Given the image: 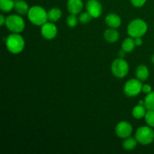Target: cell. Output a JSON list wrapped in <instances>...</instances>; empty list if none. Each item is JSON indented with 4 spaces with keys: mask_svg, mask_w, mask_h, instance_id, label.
<instances>
[{
    "mask_svg": "<svg viewBox=\"0 0 154 154\" xmlns=\"http://www.w3.org/2000/svg\"><path fill=\"white\" fill-rule=\"evenodd\" d=\"M138 105H144V100H141L138 102Z\"/></svg>",
    "mask_w": 154,
    "mask_h": 154,
    "instance_id": "cell-30",
    "label": "cell"
},
{
    "mask_svg": "<svg viewBox=\"0 0 154 154\" xmlns=\"http://www.w3.org/2000/svg\"><path fill=\"white\" fill-rule=\"evenodd\" d=\"M139 144L147 145L151 144L154 140V131L150 126H141L137 129L135 135Z\"/></svg>",
    "mask_w": 154,
    "mask_h": 154,
    "instance_id": "cell-4",
    "label": "cell"
},
{
    "mask_svg": "<svg viewBox=\"0 0 154 154\" xmlns=\"http://www.w3.org/2000/svg\"><path fill=\"white\" fill-rule=\"evenodd\" d=\"M151 61H152V63H153L154 64V54L153 56H152V57H151Z\"/></svg>",
    "mask_w": 154,
    "mask_h": 154,
    "instance_id": "cell-31",
    "label": "cell"
},
{
    "mask_svg": "<svg viewBox=\"0 0 154 154\" xmlns=\"http://www.w3.org/2000/svg\"><path fill=\"white\" fill-rule=\"evenodd\" d=\"M143 84L140 80L138 78L130 79L126 83L124 86L123 91L126 96L129 97H134L136 96L142 91Z\"/></svg>",
    "mask_w": 154,
    "mask_h": 154,
    "instance_id": "cell-7",
    "label": "cell"
},
{
    "mask_svg": "<svg viewBox=\"0 0 154 154\" xmlns=\"http://www.w3.org/2000/svg\"><path fill=\"white\" fill-rule=\"evenodd\" d=\"M142 92L144 93H149L150 92H152V87L149 84H143V87H142Z\"/></svg>",
    "mask_w": 154,
    "mask_h": 154,
    "instance_id": "cell-26",
    "label": "cell"
},
{
    "mask_svg": "<svg viewBox=\"0 0 154 154\" xmlns=\"http://www.w3.org/2000/svg\"><path fill=\"white\" fill-rule=\"evenodd\" d=\"M125 53H126V52H125V51L122 49L121 51H119V57H120V58H123Z\"/></svg>",
    "mask_w": 154,
    "mask_h": 154,
    "instance_id": "cell-29",
    "label": "cell"
},
{
    "mask_svg": "<svg viewBox=\"0 0 154 154\" xmlns=\"http://www.w3.org/2000/svg\"><path fill=\"white\" fill-rule=\"evenodd\" d=\"M62 17V11L60 9L57 8H53L49 11L48 12V20L51 22H57Z\"/></svg>",
    "mask_w": 154,
    "mask_h": 154,
    "instance_id": "cell-18",
    "label": "cell"
},
{
    "mask_svg": "<svg viewBox=\"0 0 154 154\" xmlns=\"http://www.w3.org/2000/svg\"><path fill=\"white\" fill-rule=\"evenodd\" d=\"M5 20L6 17H5V16L3 14L0 15V25L3 26L4 24H5Z\"/></svg>",
    "mask_w": 154,
    "mask_h": 154,
    "instance_id": "cell-28",
    "label": "cell"
},
{
    "mask_svg": "<svg viewBox=\"0 0 154 154\" xmlns=\"http://www.w3.org/2000/svg\"><path fill=\"white\" fill-rule=\"evenodd\" d=\"M42 35L48 40L54 39L57 35V26L53 22H47L42 26Z\"/></svg>",
    "mask_w": 154,
    "mask_h": 154,
    "instance_id": "cell-9",
    "label": "cell"
},
{
    "mask_svg": "<svg viewBox=\"0 0 154 154\" xmlns=\"http://www.w3.org/2000/svg\"><path fill=\"white\" fill-rule=\"evenodd\" d=\"M87 12L93 17V18H98L102 13V6L98 0H88L87 2Z\"/></svg>",
    "mask_w": 154,
    "mask_h": 154,
    "instance_id": "cell-10",
    "label": "cell"
},
{
    "mask_svg": "<svg viewBox=\"0 0 154 154\" xmlns=\"http://www.w3.org/2000/svg\"><path fill=\"white\" fill-rule=\"evenodd\" d=\"M104 37L105 39L109 43H114L118 41L120 35L119 32L114 28H110L105 30L104 33Z\"/></svg>",
    "mask_w": 154,
    "mask_h": 154,
    "instance_id": "cell-13",
    "label": "cell"
},
{
    "mask_svg": "<svg viewBox=\"0 0 154 154\" xmlns=\"http://www.w3.org/2000/svg\"><path fill=\"white\" fill-rule=\"evenodd\" d=\"M146 113H147V108H145L144 105H138L135 107V108L132 109V114L135 119H140L143 118V117H145Z\"/></svg>",
    "mask_w": 154,
    "mask_h": 154,
    "instance_id": "cell-16",
    "label": "cell"
},
{
    "mask_svg": "<svg viewBox=\"0 0 154 154\" xmlns=\"http://www.w3.org/2000/svg\"><path fill=\"white\" fill-rule=\"evenodd\" d=\"M6 48L9 52L13 54H17L22 52L25 47V41L19 33L11 34L6 38Z\"/></svg>",
    "mask_w": 154,
    "mask_h": 154,
    "instance_id": "cell-2",
    "label": "cell"
},
{
    "mask_svg": "<svg viewBox=\"0 0 154 154\" xmlns=\"http://www.w3.org/2000/svg\"><path fill=\"white\" fill-rule=\"evenodd\" d=\"M131 3L132 4V5L135 6L136 8H140L142 7L144 4H145L146 1L147 0H130Z\"/></svg>",
    "mask_w": 154,
    "mask_h": 154,
    "instance_id": "cell-25",
    "label": "cell"
},
{
    "mask_svg": "<svg viewBox=\"0 0 154 154\" xmlns=\"http://www.w3.org/2000/svg\"><path fill=\"white\" fill-rule=\"evenodd\" d=\"M105 23L110 28H118L121 25V18L116 14H109L105 17Z\"/></svg>",
    "mask_w": 154,
    "mask_h": 154,
    "instance_id": "cell-12",
    "label": "cell"
},
{
    "mask_svg": "<svg viewBox=\"0 0 154 154\" xmlns=\"http://www.w3.org/2000/svg\"><path fill=\"white\" fill-rule=\"evenodd\" d=\"M129 66L127 62L123 58L116 59L111 64V72L115 77L123 78L129 73Z\"/></svg>",
    "mask_w": 154,
    "mask_h": 154,
    "instance_id": "cell-6",
    "label": "cell"
},
{
    "mask_svg": "<svg viewBox=\"0 0 154 154\" xmlns=\"http://www.w3.org/2000/svg\"><path fill=\"white\" fill-rule=\"evenodd\" d=\"M135 45L136 46H141V45L143 44V40L142 38H141V37H138V38H135Z\"/></svg>",
    "mask_w": 154,
    "mask_h": 154,
    "instance_id": "cell-27",
    "label": "cell"
},
{
    "mask_svg": "<svg viewBox=\"0 0 154 154\" xmlns=\"http://www.w3.org/2000/svg\"><path fill=\"white\" fill-rule=\"evenodd\" d=\"M135 75H136V78L141 81H146L149 78V75H150L148 68L144 65H140L137 68Z\"/></svg>",
    "mask_w": 154,
    "mask_h": 154,
    "instance_id": "cell-15",
    "label": "cell"
},
{
    "mask_svg": "<svg viewBox=\"0 0 154 154\" xmlns=\"http://www.w3.org/2000/svg\"><path fill=\"white\" fill-rule=\"evenodd\" d=\"M144 118L147 124L150 127L154 128V110L147 111Z\"/></svg>",
    "mask_w": 154,
    "mask_h": 154,
    "instance_id": "cell-22",
    "label": "cell"
},
{
    "mask_svg": "<svg viewBox=\"0 0 154 154\" xmlns=\"http://www.w3.org/2000/svg\"><path fill=\"white\" fill-rule=\"evenodd\" d=\"M144 106L147 111L154 110V91L147 93L144 99Z\"/></svg>",
    "mask_w": 154,
    "mask_h": 154,
    "instance_id": "cell-21",
    "label": "cell"
},
{
    "mask_svg": "<svg viewBox=\"0 0 154 154\" xmlns=\"http://www.w3.org/2000/svg\"><path fill=\"white\" fill-rule=\"evenodd\" d=\"M5 25L8 30L13 33H20L25 29V21L19 15L11 14L6 17Z\"/></svg>",
    "mask_w": 154,
    "mask_h": 154,
    "instance_id": "cell-5",
    "label": "cell"
},
{
    "mask_svg": "<svg viewBox=\"0 0 154 154\" xmlns=\"http://www.w3.org/2000/svg\"><path fill=\"white\" fill-rule=\"evenodd\" d=\"M28 19L30 22L36 26H42L48 22V12L41 6H32L29 10Z\"/></svg>",
    "mask_w": 154,
    "mask_h": 154,
    "instance_id": "cell-1",
    "label": "cell"
},
{
    "mask_svg": "<svg viewBox=\"0 0 154 154\" xmlns=\"http://www.w3.org/2000/svg\"><path fill=\"white\" fill-rule=\"evenodd\" d=\"M138 141L135 138H132V137H128V138H125V141L123 143V147L125 150H132L136 147L137 144H138Z\"/></svg>",
    "mask_w": 154,
    "mask_h": 154,
    "instance_id": "cell-19",
    "label": "cell"
},
{
    "mask_svg": "<svg viewBox=\"0 0 154 154\" xmlns=\"http://www.w3.org/2000/svg\"><path fill=\"white\" fill-rule=\"evenodd\" d=\"M132 125L126 121H121L117 123L115 128V132L117 136L121 138H126L131 136L132 133Z\"/></svg>",
    "mask_w": 154,
    "mask_h": 154,
    "instance_id": "cell-8",
    "label": "cell"
},
{
    "mask_svg": "<svg viewBox=\"0 0 154 154\" xmlns=\"http://www.w3.org/2000/svg\"><path fill=\"white\" fill-rule=\"evenodd\" d=\"M14 9L17 13H18L19 14L24 15L28 14L29 8L26 2L23 1V0H17L15 1Z\"/></svg>",
    "mask_w": 154,
    "mask_h": 154,
    "instance_id": "cell-14",
    "label": "cell"
},
{
    "mask_svg": "<svg viewBox=\"0 0 154 154\" xmlns=\"http://www.w3.org/2000/svg\"><path fill=\"white\" fill-rule=\"evenodd\" d=\"M135 39L133 38H126L122 43V49L126 53H130L135 49Z\"/></svg>",
    "mask_w": 154,
    "mask_h": 154,
    "instance_id": "cell-17",
    "label": "cell"
},
{
    "mask_svg": "<svg viewBox=\"0 0 154 154\" xmlns=\"http://www.w3.org/2000/svg\"><path fill=\"white\" fill-rule=\"evenodd\" d=\"M147 31V24L141 19H135L129 23L127 28V32L130 37H142Z\"/></svg>",
    "mask_w": 154,
    "mask_h": 154,
    "instance_id": "cell-3",
    "label": "cell"
},
{
    "mask_svg": "<svg viewBox=\"0 0 154 154\" xmlns=\"http://www.w3.org/2000/svg\"><path fill=\"white\" fill-rule=\"evenodd\" d=\"M66 22H67L68 26H69V27L74 28V27L76 26L77 24H78V18L75 16V14H71L68 17Z\"/></svg>",
    "mask_w": 154,
    "mask_h": 154,
    "instance_id": "cell-23",
    "label": "cell"
},
{
    "mask_svg": "<svg viewBox=\"0 0 154 154\" xmlns=\"http://www.w3.org/2000/svg\"><path fill=\"white\" fill-rule=\"evenodd\" d=\"M14 0H0V8L3 12H9L14 8Z\"/></svg>",
    "mask_w": 154,
    "mask_h": 154,
    "instance_id": "cell-20",
    "label": "cell"
},
{
    "mask_svg": "<svg viewBox=\"0 0 154 154\" xmlns=\"http://www.w3.org/2000/svg\"><path fill=\"white\" fill-rule=\"evenodd\" d=\"M93 17L88 13V12H84V13H82L81 15L79 16V21L80 23L83 24L87 23L90 22V20H92Z\"/></svg>",
    "mask_w": 154,
    "mask_h": 154,
    "instance_id": "cell-24",
    "label": "cell"
},
{
    "mask_svg": "<svg viewBox=\"0 0 154 154\" xmlns=\"http://www.w3.org/2000/svg\"><path fill=\"white\" fill-rule=\"evenodd\" d=\"M14 1H17V0H14Z\"/></svg>",
    "mask_w": 154,
    "mask_h": 154,
    "instance_id": "cell-32",
    "label": "cell"
},
{
    "mask_svg": "<svg viewBox=\"0 0 154 154\" xmlns=\"http://www.w3.org/2000/svg\"><path fill=\"white\" fill-rule=\"evenodd\" d=\"M84 3L82 0H69L67 2L68 11L71 14H78L82 11Z\"/></svg>",
    "mask_w": 154,
    "mask_h": 154,
    "instance_id": "cell-11",
    "label": "cell"
}]
</instances>
